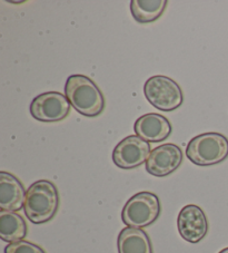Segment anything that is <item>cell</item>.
Masks as SVG:
<instances>
[{
    "instance_id": "6da1fadb",
    "label": "cell",
    "mask_w": 228,
    "mask_h": 253,
    "mask_svg": "<svg viewBox=\"0 0 228 253\" xmlns=\"http://www.w3.org/2000/svg\"><path fill=\"white\" fill-rule=\"evenodd\" d=\"M59 208V193L54 183L39 180L26 192L24 211L35 224H42L54 219Z\"/></svg>"
},
{
    "instance_id": "7a4b0ae2",
    "label": "cell",
    "mask_w": 228,
    "mask_h": 253,
    "mask_svg": "<svg viewBox=\"0 0 228 253\" xmlns=\"http://www.w3.org/2000/svg\"><path fill=\"white\" fill-rule=\"evenodd\" d=\"M65 95L79 114L96 117L105 108V97L96 83L85 75H72L65 85Z\"/></svg>"
},
{
    "instance_id": "3957f363",
    "label": "cell",
    "mask_w": 228,
    "mask_h": 253,
    "mask_svg": "<svg viewBox=\"0 0 228 253\" xmlns=\"http://www.w3.org/2000/svg\"><path fill=\"white\" fill-rule=\"evenodd\" d=\"M186 155L198 167H212L228 158V138L219 133H204L190 139Z\"/></svg>"
},
{
    "instance_id": "277c9868",
    "label": "cell",
    "mask_w": 228,
    "mask_h": 253,
    "mask_svg": "<svg viewBox=\"0 0 228 253\" xmlns=\"http://www.w3.org/2000/svg\"><path fill=\"white\" fill-rule=\"evenodd\" d=\"M161 206L159 198L152 192H139L127 201L121 212V220L129 228L143 229L158 219Z\"/></svg>"
},
{
    "instance_id": "5b68a950",
    "label": "cell",
    "mask_w": 228,
    "mask_h": 253,
    "mask_svg": "<svg viewBox=\"0 0 228 253\" xmlns=\"http://www.w3.org/2000/svg\"><path fill=\"white\" fill-rule=\"evenodd\" d=\"M144 94L152 106L163 112L177 110L184 100L181 86L172 78L164 75L148 78L144 86Z\"/></svg>"
},
{
    "instance_id": "8992f818",
    "label": "cell",
    "mask_w": 228,
    "mask_h": 253,
    "mask_svg": "<svg viewBox=\"0 0 228 253\" xmlns=\"http://www.w3.org/2000/svg\"><path fill=\"white\" fill-rule=\"evenodd\" d=\"M70 103L66 95L48 91L36 96L30 104V114L43 123H55L65 120L70 112Z\"/></svg>"
},
{
    "instance_id": "52a82bcc",
    "label": "cell",
    "mask_w": 228,
    "mask_h": 253,
    "mask_svg": "<svg viewBox=\"0 0 228 253\" xmlns=\"http://www.w3.org/2000/svg\"><path fill=\"white\" fill-rule=\"evenodd\" d=\"M151 145L137 135H129L117 144L113 151V161L116 167L130 169L143 165L151 155Z\"/></svg>"
},
{
    "instance_id": "ba28073f",
    "label": "cell",
    "mask_w": 228,
    "mask_h": 253,
    "mask_svg": "<svg viewBox=\"0 0 228 253\" xmlns=\"http://www.w3.org/2000/svg\"><path fill=\"white\" fill-rule=\"evenodd\" d=\"M181 237L190 243H198L208 232V221L205 212L195 204L184 207L177 217Z\"/></svg>"
},
{
    "instance_id": "9c48e42d",
    "label": "cell",
    "mask_w": 228,
    "mask_h": 253,
    "mask_svg": "<svg viewBox=\"0 0 228 253\" xmlns=\"http://www.w3.org/2000/svg\"><path fill=\"white\" fill-rule=\"evenodd\" d=\"M183 152L176 144H163L155 147L146 162V169L149 174L157 177L170 175L181 167Z\"/></svg>"
},
{
    "instance_id": "30bf717a",
    "label": "cell",
    "mask_w": 228,
    "mask_h": 253,
    "mask_svg": "<svg viewBox=\"0 0 228 253\" xmlns=\"http://www.w3.org/2000/svg\"><path fill=\"white\" fill-rule=\"evenodd\" d=\"M134 130L137 136L146 142H163L172 134V124L167 117L156 113H148L135 122Z\"/></svg>"
},
{
    "instance_id": "8fae6325",
    "label": "cell",
    "mask_w": 228,
    "mask_h": 253,
    "mask_svg": "<svg viewBox=\"0 0 228 253\" xmlns=\"http://www.w3.org/2000/svg\"><path fill=\"white\" fill-rule=\"evenodd\" d=\"M26 191L18 178L11 173L0 172V209L16 212L24 208Z\"/></svg>"
},
{
    "instance_id": "7c38bea8",
    "label": "cell",
    "mask_w": 228,
    "mask_h": 253,
    "mask_svg": "<svg viewBox=\"0 0 228 253\" xmlns=\"http://www.w3.org/2000/svg\"><path fill=\"white\" fill-rule=\"evenodd\" d=\"M118 253H152L148 234L143 229H122L117 240Z\"/></svg>"
},
{
    "instance_id": "4fadbf2b",
    "label": "cell",
    "mask_w": 228,
    "mask_h": 253,
    "mask_svg": "<svg viewBox=\"0 0 228 253\" xmlns=\"http://www.w3.org/2000/svg\"><path fill=\"white\" fill-rule=\"evenodd\" d=\"M27 224L16 212L0 211V238L5 242H18L27 235Z\"/></svg>"
},
{
    "instance_id": "5bb4252c",
    "label": "cell",
    "mask_w": 228,
    "mask_h": 253,
    "mask_svg": "<svg viewBox=\"0 0 228 253\" xmlns=\"http://www.w3.org/2000/svg\"><path fill=\"white\" fill-rule=\"evenodd\" d=\"M166 6V0H131L130 11L137 23L149 24L164 14Z\"/></svg>"
},
{
    "instance_id": "9a60e30c",
    "label": "cell",
    "mask_w": 228,
    "mask_h": 253,
    "mask_svg": "<svg viewBox=\"0 0 228 253\" xmlns=\"http://www.w3.org/2000/svg\"><path fill=\"white\" fill-rule=\"evenodd\" d=\"M5 253H46L41 247L29 241L9 243L5 248Z\"/></svg>"
},
{
    "instance_id": "2e32d148",
    "label": "cell",
    "mask_w": 228,
    "mask_h": 253,
    "mask_svg": "<svg viewBox=\"0 0 228 253\" xmlns=\"http://www.w3.org/2000/svg\"><path fill=\"white\" fill-rule=\"evenodd\" d=\"M218 253H228V248L223 249V250H222V251H219Z\"/></svg>"
}]
</instances>
